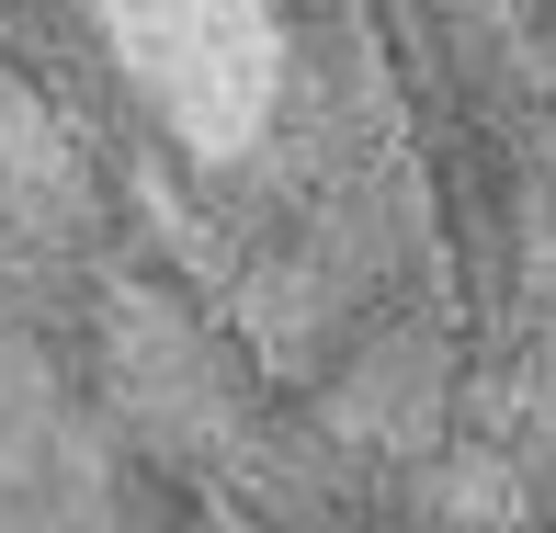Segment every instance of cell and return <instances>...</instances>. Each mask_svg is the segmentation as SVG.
<instances>
[{
	"mask_svg": "<svg viewBox=\"0 0 556 533\" xmlns=\"http://www.w3.org/2000/svg\"><path fill=\"white\" fill-rule=\"evenodd\" d=\"M0 533H556V0H0Z\"/></svg>",
	"mask_w": 556,
	"mask_h": 533,
	"instance_id": "1",
	"label": "cell"
}]
</instances>
